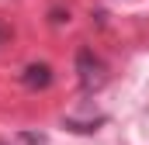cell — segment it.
Instances as JSON below:
<instances>
[{
    "label": "cell",
    "mask_w": 149,
    "mask_h": 145,
    "mask_svg": "<svg viewBox=\"0 0 149 145\" xmlns=\"http://www.w3.org/2000/svg\"><path fill=\"white\" fill-rule=\"evenodd\" d=\"M52 66L49 62H28L24 69H21V83H24V90H49L52 86Z\"/></svg>",
    "instance_id": "2"
},
{
    "label": "cell",
    "mask_w": 149,
    "mask_h": 145,
    "mask_svg": "<svg viewBox=\"0 0 149 145\" xmlns=\"http://www.w3.org/2000/svg\"><path fill=\"white\" fill-rule=\"evenodd\" d=\"M17 138H21L24 145H49V138H45V135H35V131H21Z\"/></svg>",
    "instance_id": "3"
},
{
    "label": "cell",
    "mask_w": 149,
    "mask_h": 145,
    "mask_svg": "<svg viewBox=\"0 0 149 145\" xmlns=\"http://www.w3.org/2000/svg\"><path fill=\"white\" fill-rule=\"evenodd\" d=\"M63 21H70V10H59V7H52V24H63Z\"/></svg>",
    "instance_id": "4"
},
{
    "label": "cell",
    "mask_w": 149,
    "mask_h": 145,
    "mask_svg": "<svg viewBox=\"0 0 149 145\" xmlns=\"http://www.w3.org/2000/svg\"><path fill=\"white\" fill-rule=\"evenodd\" d=\"M76 79H80L83 93H97V90L108 83V66H104V59H101L94 48H87V45L76 52Z\"/></svg>",
    "instance_id": "1"
},
{
    "label": "cell",
    "mask_w": 149,
    "mask_h": 145,
    "mask_svg": "<svg viewBox=\"0 0 149 145\" xmlns=\"http://www.w3.org/2000/svg\"><path fill=\"white\" fill-rule=\"evenodd\" d=\"M7 38H10V28H7V24H0V45H3Z\"/></svg>",
    "instance_id": "5"
}]
</instances>
